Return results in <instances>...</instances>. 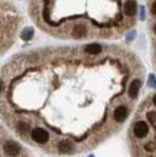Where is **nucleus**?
<instances>
[{
	"label": "nucleus",
	"instance_id": "1",
	"mask_svg": "<svg viewBox=\"0 0 156 157\" xmlns=\"http://www.w3.org/2000/svg\"><path fill=\"white\" fill-rule=\"evenodd\" d=\"M3 153L9 157H18L20 154V146L12 140H7L3 143Z\"/></svg>",
	"mask_w": 156,
	"mask_h": 157
},
{
	"label": "nucleus",
	"instance_id": "2",
	"mask_svg": "<svg viewBox=\"0 0 156 157\" xmlns=\"http://www.w3.org/2000/svg\"><path fill=\"white\" fill-rule=\"evenodd\" d=\"M32 140L35 141V143H38V144H45L49 140V133H48L46 130H43V128H35L32 131Z\"/></svg>",
	"mask_w": 156,
	"mask_h": 157
},
{
	"label": "nucleus",
	"instance_id": "3",
	"mask_svg": "<svg viewBox=\"0 0 156 157\" xmlns=\"http://www.w3.org/2000/svg\"><path fill=\"white\" fill-rule=\"evenodd\" d=\"M133 133H134L136 137L143 138L146 137L147 133H149V127H147V124L145 121H136L134 125H133Z\"/></svg>",
	"mask_w": 156,
	"mask_h": 157
},
{
	"label": "nucleus",
	"instance_id": "4",
	"mask_svg": "<svg viewBox=\"0 0 156 157\" xmlns=\"http://www.w3.org/2000/svg\"><path fill=\"white\" fill-rule=\"evenodd\" d=\"M127 114H129L127 107L126 105H118L117 108L113 111V118L116 123H123L126 117H127Z\"/></svg>",
	"mask_w": 156,
	"mask_h": 157
},
{
	"label": "nucleus",
	"instance_id": "5",
	"mask_svg": "<svg viewBox=\"0 0 156 157\" xmlns=\"http://www.w3.org/2000/svg\"><path fill=\"white\" fill-rule=\"evenodd\" d=\"M123 9H124V13H126V16H129V17L136 16V10H137L136 0H127V2L124 3Z\"/></svg>",
	"mask_w": 156,
	"mask_h": 157
},
{
	"label": "nucleus",
	"instance_id": "6",
	"mask_svg": "<svg viewBox=\"0 0 156 157\" xmlns=\"http://www.w3.org/2000/svg\"><path fill=\"white\" fill-rule=\"evenodd\" d=\"M87 33H88V29H87V26L82 23H78L74 26V29H72V36L77 39H81V38H85L87 36Z\"/></svg>",
	"mask_w": 156,
	"mask_h": 157
},
{
	"label": "nucleus",
	"instance_id": "7",
	"mask_svg": "<svg viewBox=\"0 0 156 157\" xmlns=\"http://www.w3.org/2000/svg\"><path fill=\"white\" fill-rule=\"evenodd\" d=\"M140 86H142V81H140V79H134V81H132V84H130V86H129V97H130V98H136L137 92H139V90H140Z\"/></svg>",
	"mask_w": 156,
	"mask_h": 157
},
{
	"label": "nucleus",
	"instance_id": "8",
	"mask_svg": "<svg viewBox=\"0 0 156 157\" xmlns=\"http://www.w3.org/2000/svg\"><path fill=\"white\" fill-rule=\"evenodd\" d=\"M58 150L61 153H65V154H70V153L74 151V144H71L70 141H66V140H64V141H61L59 144H57Z\"/></svg>",
	"mask_w": 156,
	"mask_h": 157
},
{
	"label": "nucleus",
	"instance_id": "9",
	"mask_svg": "<svg viewBox=\"0 0 156 157\" xmlns=\"http://www.w3.org/2000/svg\"><path fill=\"white\" fill-rule=\"evenodd\" d=\"M84 51L87 53H90V55H97V53H100L103 51V48L100 46L98 43H90V45H87L84 48Z\"/></svg>",
	"mask_w": 156,
	"mask_h": 157
},
{
	"label": "nucleus",
	"instance_id": "10",
	"mask_svg": "<svg viewBox=\"0 0 156 157\" xmlns=\"http://www.w3.org/2000/svg\"><path fill=\"white\" fill-rule=\"evenodd\" d=\"M18 131H19L22 136H26L28 133H30V124L28 121H19L18 124Z\"/></svg>",
	"mask_w": 156,
	"mask_h": 157
},
{
	"label": "nucleus",
	"instance_id": "11",
	"mask_svg": "<svg viewBox=\"0 0 156 157\" xmlns=\"http://www.w3.org/2000/svg\"><path fill=\"white\" fill-rule=\"evenodd\" d=\"M20 36H22V39H23V40H30V39H32V36H33V30L30 28H26L23 32H22V35H20Z\"/></svg>",
	"mask_w": 156,
	"mask_h": 157
},
{
	"label": "nucleus",
	"instance_id": "12",
	"mask_svg": "<svg viewBox=\"0 0 156 157\" xmlns=\"http://www.w3.org/2000/svg\"><path fill=\"white\" fill-rule=\"evenodd\" d=\"M147 85L150 88H156V78L155 75H149V81H147Z\"/></svg>",
	"mask_w": 156,
	"mask_h": 157
},
{
	"label": "nucleus",
	"instance_id": "13",
	"mask_svg": "<svg viewBox=\"0 0 156 157\" xmlns=\"http://www.w3.org/2000/svg\"><path fill=\"white\" fill-rule=\"evenodd\" d=\"M140 19L145 20V7H143V6L140 7Z\"/></svg>",
	"mask_w": 156,
	"mask_h": 157
},
{
	"label": "nucleus",
	"instance_id": "14",
	"mask_svg": "<svg viewBox=\"0 0 156 157\" xmlns=\"http://www.w3.org/2000/svg\"><path fill=\"white\" fill-rule=\"evenodd\" d=\"M152 13H153V14L156 16V2L153 3V5H152Z\"/></svg>",
	"mask_w": 156,
	"mask_h": 157
},
{
	"label": "nucleus",
	"instance_id": "15",
	"mask_svg": "<svg viewBox=\"0 0 156 157\" xmlns=\"http://www.w3.org/2000/svg\"><path fill=\"white\" fill-rule=\"evenodd\" d=\"M134 36H136V33H134V32H132V33L129 35V38H127V40H132L133 38H134Z\"/></svg>",
	"mask_w": 156,
	"mask_h": 157
},
{
	"label": "nucleus",
	"instance_id": "16",
	"mask_svg": "<svg viewBox=\"0 0 156 157\" xmlns=\"http://www.w3.org/2000/svg\"><path fill=\"white\" fill-rule=\"evenodd\" d=\"M153 104L156 105V94H155V97H153Z\"/></svg>",
	"mask_w": 156,
	"mask_h": 157
},
{
	"label": "nucleus",
	"instance_id": "17",
	"mask_svg": "<svg viewBox=\"0 0 156 157\" xmlns=\"http://www.w3.org/2000/svg\"><path fill=\"white\" fill-rule=\"evenodd\" d=\"M153 32H155V35H156V23L153 25Z\"/></svg>",
	"mask_w": 156,
	"mask_h": 157
},
{
	"label": "nucleus",
	"instance_id": "18",
	"mask_svg": "<svg viewBox=\"0 0 156 157\" xmlns=\"http://www.w3.org/2000/svg\"><path fill=\"white\" fill-rule=\"evenodd\" d=\"M147 157H153V156H147Z\"/></svg>",
	"mask_w": 156,
	"mask_h": 157
},
{
	"label": "nucleus",
	"instance_id": "19",
	"mask_svg": "<svg viewBox=\"0 0 156 157\" xmlns=\"http://www.w3.org/2000/svg\"><path fill=\"white\" fill-rule=\"evenodd\" d=\"M90 157H91V156H90Z\"/></svg>",
	"mask_w": 156,
	"mask_h": 157
}]
</instances>
